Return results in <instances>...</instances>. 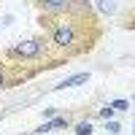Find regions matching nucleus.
Returning a JSON list of instances; mask_svg holds the SVG:
<instances>
[{"label": "nucleus", "instance_id": "1", "mask_svg": "<svg viewBox=\"0 0 135 135\" xmlns=\"http://www.w3.org/2000/svg\"><path fill=\"white\" fill-rule=\"evenodd\" d=\"M38 25L46 35L51 51L62 60H73L89 54L100 38L103 25L100 16H81V14H38Z\"/></svg>", "mask_w": 135, "mask_h": 135}, {"label": "nucleus", "instance_id": "2", "mask_svg": "<svg viewBox=\"0 0 135 135\" xmlns=\"http://www.w3.org/2000/svg\"><path fill=\"white\" fill-rule=\"evenodd\" d=\"M3 57H8V60H14V62H35V65H46L49 70H54V68H60V65H65L68 60H62V57H57V54L51 51V46H49V41H46V35H32V38H25V41H16L14 46H8L6 51H3Z\"/></svg>", "mask_w": 135, "mask_h": 135}, {"label": "nucleus", "instance_id": "3", "mask_svg": "<svg viewBox=\"0 0 135 135\" xmlns=\"http://www.w3.org/2000/svg\"><path fill=\"white\" fill-rule=\"evenodd\" d=\"M41 70H49L46 65H35V62H14L0 54V92L6 89H14L27 84L30 78H35Z\"/></svg>", "mask_w": 135, "mask_h": 135}, {"label": "nucleus", "instance_id": "4", "mask_svg": "<svg viewBox=\"0 0 135 135\" xmlns=\"http://www.w3.org/2000/svg\"><path fill=\"white\" fill-rule=\"evenodd\" d=\"M62 127H70V116H54L51 122H43L38 130H32V135H46V132L62 130Z\"/></svg>", "mask_w": 135, "mask_h": 135}, {"label": "nucleus", "instance_id": "5", "mask_svg": "<svg viewBox=\"0 0 135 135\" xmlns=\"http://www.w3.org/2000/svg\"><path fill=\"white\" fill-rule=\"evenodd\" d=\"M89 81V73H76L70 78H65V81H60L54 89H70V86H78V84H86Z\"/></svg>", "mask_w": 135, "mask_h": 135}, {"label": "nucleus", "instance_id": "6", "mask_svg": "<svg viewBox=\"0 0 135 135\" xmlns=\"http://www.w3.org/2000/svg\"><path fill=\"white\" fill-rule=\"evenodd\" d=\"M73 132H76V135H92V122H89V119L78 122V124L73 127Z\"/></svg>", "mask_w": 135, "mask_h": 135}, {"label": "nucleus", "instance_id": "7", "mask_svg": "<svg viewBox=\"0 0 135 135\" xmlns=\"http://www.w3.org/2000/svg\"><path fill=\"white\" fill-rule=\"evenodd\" d=\"M97 8L103 14H114V0H97Z\"/></svg>", "mask_w": 135, "mask_h": 135}, {"label": "nucleus", "instance_id": "8", "mask_svg": "<svg viewBox=\"0 0 135 135\" xmlns=\"http://www.w3.org/2000/svg\"><path fill=\"white\" fill-rule=\"evenodd\" d=\"M111 108H114V111H127L130 108V103H127V100H114V103H108Z\"/></svg>", "mask_w": 135, "mask_h": 135}, {"label": "nucleus", "instance_id": "9", "mask_svg": "<svg viewBox=\"0 0 135 135\" xmlns=\"http://www.w3.org/2000/svg\"><path fill=\"white\" fill-rule=\"evenodd\" d=\"M105 130H108L111 135H119V132H122V124H119V122H105Z\"/></svg>", "mask_w": 135, "mask_h": 135}, {"label": "nucleus", "instance_id": "10", "mask_svg": "<svg viewBox=\"0 0 135 135\" xmlns=\"http://www.w3.org/2000/svg\"><path fill=\"white\" fill-rule=\"evenodd\" d=\"M100 116H103V119H111V116H114V108H111V105H105L103 111H100Z\"/></svg>", "mask_w": 135, "mask_h": 135}]
</instances>
